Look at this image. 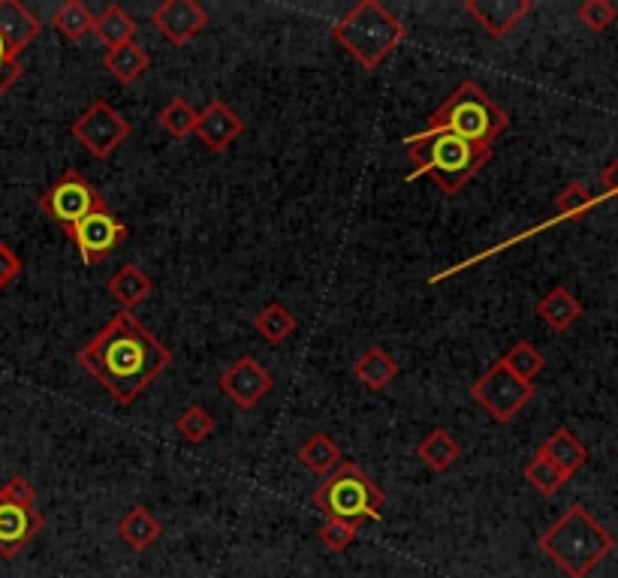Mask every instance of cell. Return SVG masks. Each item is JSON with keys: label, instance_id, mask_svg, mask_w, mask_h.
<instances>
[{"label": "cell", "instance_id": "cell-1", "mask_svg": "<svg viewBox=\"0 0 618 578\" xmlns=\"http://www.w3.org/2000/svg\"><path fill=\"white\" fill-rule=\"evenodd\" d=\"M79 365L130 407L172 365V352L130 310H121L79 350Z\"/></svg>", "mask_w": 618, "mask_h": 578}, {"label": "cell", "instance_id": "cell-2", "mask_svg": "<svg viewBox=\"0 0 618 578\" xmlns=\"http://www.w3.org/2000/svg\"><path fill=\"white\" fill-rule=\"evenodd\" d=\"M401 144L413 160V172H408L405 181L410 185L417 178H431L447 197H456L492 160V148L465 142L450 133H413L401 139Z\"/></svg>", "mask_w": 618, "mask_h": 578}, {"label": "cell", "instance_id": "cell-3", "mask_svg": "<svg viewBox=\"0 0 618 578\" xmlns=\"http://www.w3.org/2000/svg\"><path fill=\"white\" fill-rule=\"evenodd\" d=\"M616 548V537L586 506H570L556 525L540 534V551L567 578H586Z\"/></svg>", "mask_w": 618, "mask_h": 578}, {"label": "cell", "instance_id": "cell-4", "mask_svg": "<svg viewBox=\"0 0 618 578\" xmlns=\"http://www.w3.org/2000/svg\"><path fill=\"white\" fill-rule=\"evenodd\" d=\"M507 130H510V114L495 103L482 84H477L474 79H465L435 109V114L426 121V127L419 133H450L465 139V142L492 148L495 139H501Z\"/></svg>", "mask_w": 618, "mask_h": 578}, {"label": "cell", "instance_id": "cell-5", "mask_svg": "<svg viewBox=\"0 0 618 578\" xmlns=\"http://www.w3.org/2000/svg\"><path fill=\"white\" fill-rule=\"evenodd\" d=\"M405 37L408 28L380 0H362L332 24V40L366 70H378L380 63L389 61Z\"/></svg>", "mask_w": 618, "mask_h": 578}, {"label": "cell", "instance_id": "cell-6", "mask_svg": "<svg viewBox=\"0 0 618 578\" xmlns=\"http://www.w3.org/2000/svg\"><path fill=\"white\" fill-rule=\"evenodd\" d=\"M311 504L326 521H341V525L359 530L366 521L383 518L387 495L380 491L378 482L362 467L353 465V461H341L315 488Z\"/></svg>", "mask_w": 618, "mask_h": 578}, {"label": "cell", "instance_id": "cell-7", "mask_svg": "<svg viewBox=\"0 0 618 578\" xmlns=\"http://www.w3.org/2000/svg\"><path fill=\"white\" fill-rule=\"evenodd\" d=\"M535 398V382L519 380L514 371H507L501 361H495L489 371L477 377L471 386V401H477L489 413L492 422H514L522 413L525 403Z\"/></svg>", "mask_w": 618, "mask_h": 578}, {"label": "cell", "instance_id": "cell-8", "mask_svg": "<svg viewBox=\"0 0 618 578\" xmlns=\"http://www.w3.org/2000/svg\"><path fill=\"white\" fill-rule=\"evenodd\" d=\"M103 206L106 199L97 193V187L76 169H67L52 187H46V193L40 197L42 215L63 227V232H70L82 217Z\"/></svg>", "mask_w": 618, "mask_h": 578}, {"label": "cell", "instance_id": "cell-9", "mask_svg": "<svg viewBox=\"0 0 618 578\" xmlns=\"http://www.w3.org/2000/svg\"><path fill=\"white\" fill-rule=\"evenodd\" d=\"M70 133L84 151L97 160H106L109 155H116L118 148L127 142L130 136V121L124 114L112 109L106 100H94L88 106L70 127Z\"/></svg>", "mask_w": 618, "mask_h": 578}, {"label": "cell", "instance_id": "cell-10", "mask_svg": "<svg viewBox=\"0 0 618 578\" xmlns=\"http://www.w3.org/2000/svg\"><path fill=\"white\" fill-rule=\"evenodd\" d=\"M67 236H70V241H73L76 250H79L84 266H97V262L109 259L121 245H124L127 238H130V227L121 223V220L109 211V206H103L97 208V211H91L88 217H82Z\"/></svg>", "mask_w": 618, "mask_h": 578}, {"label": "cell", "instance_id": "cell-11", "mask_svg": "<svg viewBox=\"0 0 618 578\" xmlns=\"http://www.w3.org/2000/svg\"><path fill=\"white\" fill-rule=\"evenodd\" d=\"M220 392L227 395L241 410H253L262 398H269L275 389V377L253 356H239L227 371L220 373Z\"/></svg>", "mask_w": 618, "mask_h": 578}, {"label": "cell", "instance_id": "cell-12", "mask_svg": "<svg viewBox=\"0 0 618 578\" xmlns=\"http://www.w3.org/2000/svg\"><path fill=\"white\" fill-rule=\"evenodd\" d=\"M42 527H46V518L37 504H21V500L0 495V558H16L21 548L31 546Z\"/></svg>", "mask_w": 618, "mask_h": 578}, {"label": "cell", "instance_id": "cell-13", "mask_svg": "<svg viewBox=\"0 0 618 578\" xmlns=\"http://www.w3.org/2000/svg\"><path fill=\"white\" fill-rule=\"evenodd\" d=\"M151 24H154V31L160 37H167L172 46L185 49L190 40H197L206 31L209 12L197 0H163L151 12Z\"/></svg>", "mask_w": 618, "mask_h": 578}, {"label": "cell", "instance_id": "cell-14", "mask_svg": "<svg viewBox=\"0 0 618 578\" xmlns=\"http://www.w3.org/2000/svg\"><path fill=\"white\" fill-rule=\"evenodd\" d=\"M531 10V0H465V12L495 40L510 37Z\"/></svg>", "mask_w": 618, "mask_h": 578}, {"label": "cell", "instance_id": "cell-15", "mask_svg": "<svg viewBox=\"0 0 618 578\" xmlns=\"http://www.w3.org/2000/svg\"><path fill=\"white\" fill-rule=\"evenodd\" d=\"M245 133V121L241 114H236L230 106L223 100H211L206 103L200 114H197V127H193V136L200 139L211 155H223L239 136Z\"/></svg>", "mask_w": 618, "mask_h": 578}, {"label": "cell", "instance_id": "cell-16", "mask_svg": "<svg viewBox=\"0 0 618 578\" xmlns=\"http://www.w3.org/2000/svg\"><path fill=\"white\" fill-rule=\"evenodd\" d=\"M40 19L24 3H19V0H0V37L10 46V52L16 58L40 37Z\"/></svg>", "mask_w": 618, "mask_h": 578}, {"label": "cell", "instance_id": "cell-17", "mask_svg": "<svg viewBox=\"0 0 618 578\" xmlns=\"http://www.w3.org/2000/svg\"><path fill=\"white\" fill-rule=\"evenodd\" d=\"M537 455H544L546 461H552L567 479L588 461V449L579 444L577 434L567 431V428H558V431L549 434V440L537 449Z\"/></svg>", "mask_w": 618, "mask_h": 578}, {"label": "cell", "instance_id": "cell-18", "mask_svg": "<svg viewBox=\"0 0 618 578\" xmlns=\"http://www.w3.org/2000/svg\"><path fill=\"white\" fill-rule=\"evenodd\" d=\"M106 289H109V296H112L121 308L133 310L139 308L142 301H148L154 283H151V278H148L146 271L139 269V266L127 262V266H121L112 278L106 280Z\"/></svg>", "mask_w": 618, "mask_h": 578}, {"label": "cell", "instance_id": "cell-19", "mask_svg": "<svg viewBox=\"0 0 618 578\" xmlns=\"http://www.w3.org/2000/svg\"><path fill=\"white\" fill-rule=\"evenodd\" d=\"M353 377H357L368 392H380L389 382L399 377V361L392 359L383 347H368L357 361H353Z\"/></svg>", "mask_w": 618, "mask_h": 578}, {"label": "cell", "instance_id": "cell-20", "mask_svg": "<svg viewBox=\"0 0 618 578\" xmlns=\"http://www.w3.org/2000/svg\"><path fill=\"white\" fill-rule=\"evenodd\" d=\"M537 317L552 331H567L582 317V305L567 287H556L537 301Z\"/></svg>", "mask_w": 618, "mask_h": 578}, {"label": "cell", "instance_id": "cell-21", "mask_svg": "<svg viewBox=\"0 0 618 578\" xmlns=\"http://www.w3.org/2000/svg\"><path fill=\"white\" fill-rule=\"evenodd\" d=\"M148 67H151V58L137 40L124 42L118 49H106L103 54V70L121 84H133L139 76H146Z\"/></svg>", "mask_w": 618, "mask_h": 578}, {"label": "cell", "instance_id": "cell-22", "mask_svg": "<svg viewBox=\"0 0 618 578\" xmlns=\"http://www.w3.org/2000/svg\"><path fill=\"white\" fill-rule=\"evenodd\" d=\"M417 458L429 467L431 474H447L461 458V444L447 428H435L419 440Z\"/></svg>", "mask_w": 618, "mask_h": 578}, {"label": "cell", "instance_id": "cell-23", "mask_svg": "<svg viewBox=\"0 0 618 578\" xmlns=\"http://www.w3.org/2000/svg\"><path fill=\"white\" fill-rule=\"evenodd\" d=\"M160 534H163V525L151 516V509H146V506L127 509V516L118 521V537L124 539L133 551L151 548L160 539Z\"/></svg>", "mask_w": 618, "mask_h": 578}, {"label": "cell", "instance_id": "cell-24", "mask_svg": "<svg viewBox=\"0 0 618 578\" xmlns=\"http://www.w3.org/2000/svg\"><path fill=\"white\" fill-rule=\"evenodd\" d=\"M137 19L118 3H109L100 16H94V37L106 49H118L124 42L137 40Z\"/></svg>", "mask_w": 618, "mask_h": 578}, {"label": "cell", "instance_id": "cell-25", "mask_svg": "<svg viewBox=\"0 0 618 578\" xmlns=\"http://www.w3.org/2000/svg\"><path fill=\"white\" fill-rule=\"evenodd\" d=\"M296 313L281 301H269L266 308H260V313L253 317V329L260 335L262 341L269 347H278V343L290 341L296 331Z\"/></svg>", "mask_w": 618, "mask_h": 578}, {"label": "cell", "instance_id": "cell-26", "mask_svg": "<svg viewBox=\"0 0 618 578\" xmlns=\"http://www.w3.org/2000/svg\"><path fill=\"white\" fill-rule=\"evenodd\" d=\"M52 24L63 40L79 42L84 40L88 33H94V12L88 10L82 0H67V3H61V7L54 10Z\"/></svg>", "mask_w": 618, "mask_h": 578}, {"label": "cell", "instance_id": "cell-27", "mask_svg": "<svg viewBox=\"0 0 618 578\" xmlns=\"http://www.w3.org/2000/svg\"><path fill=\"white\" fill-rule=\"evenodd\" d=\"M299 461H302V467H308L311 474L329 476L341 461H345V455L332 444V437L315 434V437H311L308 444H302V449H299Z\"/></svg>", "mask_w": 618, "mask_h": 578}, {"label": "cell", "instance_id": "cell-28", "mask_svg": "<svg viewBox=\"0 0 618 578\" xmlns=\"http://www.w3.org/2000/svg\"><path fill=\"white\" fill-rule=\"evenodd\" d=\"M197 109L185 100V97H172L163 109L158 112V124L160 130L172 139H188L197 127Z\"/></svg>", "mask_w": 618, "mask_h": 578}, {"label": "cell", "instance_id": "cell-29", "mask_svg": "<svg viewBox=\"0 0 618 578\" xmlns=\"http://www.w3.org/2000/svg\"><path fill=\"white\" fill-rule=\"evenodd\" d=\"M501 365L507 371H514L519 380L525 382H535V377L546 368V359L544 352L537 350L531 341H516L510 350L504 352Z\"/></svg>", "mask_w": 618, "mask_h": 578}, {"label": "cell", "instance_id": "cell-30", "mask_svg": "<svg viewBox=\"0 0 618 578\" xmlns=\"http://www.w3.org/2000/svg\"><path fill=\"white\" fill-rule=\"evenodd\" d=\"M525 482L535 488L537 495L552 497L567 486V476L561 474L552 461H546L544 455H535V458L525 465Z\"/></svg>", "mask_w": 618, "mask_h": 578}, {"label": "cell", "instance_id": "cell-31", "mask_svg": "<svg viewBox=\"0 0 618 578\" xmlns=\"http://www.w3.org/2000/svg\"><path fill=\"white\" fill-rule=\"evenodd\" d=\"M176 431H179L185 444L200 446L215 434V416L206 407H200V403H190L188 410L176 419Z\"/></svg>", "mask_w": 618, "mask_h": 578}, {"label": "cell", "instance_id": "cell-32", "mask_svg": "<svg viewBox=\"0 0 618 578\" xmlns=\"http://www.w3.org/2000/svg\"><path fill=\"white\" fill-rule=\"evenodd\" d=\"M595 206H598V197L582 181H570L556 197L558 220H579V217L588 215Z\"/></svg>", "mask_w": 618, "mask_h": 578}, {"label": "cell", "instance_id": "cell-33", "mask_svg": "<svg viewBox=\"0 0 618 578\" xmlns=\"http://www.w3.org/2000/svg\"><path fill=\"white\" fill-rule=\"evenodd\" d=\"M579 21L586 24L591 33H604L609 31L618 19V10L616 3H609V0H586L582 7L577 10Z\"/></svg>", "mask_w": 618, "mask_h": 578}, {"label": "cell", "instance_id": "cell-34", "mask_svg": "<svg viewBox=\"0 0 618 578\" xmlns=\"http://www.w3.org/2000/svg\"><path fill=\"white\" fill-rule=\"evenodd\" d=\"M353 539H357V530H353V527L341 525V521H326V525L320 527V542H323L332 555H341V551H347Z\"/></svg>", "mask_w": 618, "mask_h": 578}, {"label": "cell", "instance_id": "cell-35", "mask_svg": "<svg viewBox=\"0 0 618 578\" xmlns=\"http://www.w3.org/2000/svg\"><path fill=\"white\" fill-rule=\"evenodd\" d=\"M21 275V259L19 253L7 245V241H0V292L10 287L12 280Z\"/></svg>", "mask_w": 618, "mask_h": 578}, {"label": "cell", "instance_id": "cell-36", "mask_svg": "<svg viewBox=\"0 0 618 578\" xmlns=\"http://www.w3.org/2000/svg\"><path fill=\"white\" fill-rule=\"evenodd\" d=\"M0 495L12 497V500H21V504H37V488L24 479V476H12L0 486Z\"/></svg>", "mask_w": 618, "mask_h": 578}, {"label": "cell", "instance_id": "cell-37", "mask_svg": "<svg viewBox=\"0 0 618 578\" xmlns=\"http://www.w3.org/2000/svg\"><path fill=\"white\" fill-rule=\"evenodd\" d=\"M21 61L19 58H10V61H0V97L10 91L12 84L21 79Z\"/></svg>", "mask_w": 618, "mask_h": 578}, {"label": "cell", "instance_id": "cell-38", "mask_svg": "<svg viewBox=\"0 0 618 578\" xmlns=\"http://www.w3.org/2000/svg\"><path fill=\"white\" fill-rule=\"evenodd\" d=\"M600 187H604V193H607V197L618 199V157L607 166V169H604V176H600Z\"/></svg>", "mask_w": 618, "mask_h": 578}, {"label": "cell", "instance_id": "cell-39", "mask_svg": "<svg viewBox=\"0 0 618 578\" xmlns=\"http://www.w3.org/2000/svg\"><path fill=\"white\" fill-rule=\"evenodd\" d=\"M10 58H16V54L10 52V46L3 42V37H0V61H10Z\"/></svg>", "mask_w": 618, "mask_h": 578}]
</instances>
